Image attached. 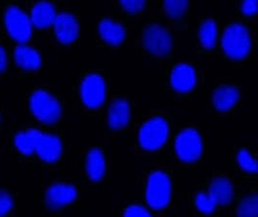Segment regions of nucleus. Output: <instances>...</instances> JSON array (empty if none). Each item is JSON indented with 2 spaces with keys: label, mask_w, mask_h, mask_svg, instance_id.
<instances>
[{
  "label": "nucleus",
  "mask_w": 258,
  "mask_h": 217,
  "mask_svg": "<svg viewBox=\"0 0 258 217\" xmlns=\"http://www.w3.org/2000/svg\"><path fill=\"white\" fill-rule=\"evenodd\" d=\"M222 46L228 57L236 60L246 57L251 46V40L247 29L238 23L231 24L223 32Z\"/></svg>",
  "instance_id": "1"
},
{
  "label": "nucleus",
  "mask_w": 258,
  "mask_h": 217,
  "mask_svg": "<svg viewBox=\"0 0 258 217\" xmlns=\"http://www.w3.org/2000/svg\"><path fill=\"white\" fill-rule=\"evenodd\" d=\"M29 105L31 112L36 118L45 124H53L60 118V103L48 92L44 90L34 92L30 98Z\"/></svg>",
  "instance_id": "2"
},
{
  "label": "nucleus",
  "mask_w": 258,
  "mask_h": 217,
  "mask_svg": "<svg viewBox=\"0 0 258 217\" xmlns=\"http://www.w3.org/2000/svg\"><path fill=\"white\" fill-rule=\"evenodd\" d=\"M171 196V183L164 172L157 171L149 176L146 187V201L154 209L167 206Z\"/></svg>",
  "instance_id": "3"
},
{
  "label": "nucleus",
  "mask_w": 258,
  "mask_h": 217,
  "mask_svg": "<svg viewBox=\"0 0 258 217\" xmlns=\"http://www.w3.org/2000/svg\"><path fill=\"white\" fill-rule=\"evenodd\" d=\"M7 32L14 41L24 44L32 35V23L30 18L17 6H10L4 17Z\"/></svg>",
  "instance_id": "4"
},
{
  "label": "nucleus",
  "mask_w": 258,
  "mask_h": 217,
  "mask_svg": "<svg viewBox=\"0 0 258 217\" xmlns=\"http://www.w3.org/2000/svg\"><path fill=\"white\" fill-rule=\"evenodd\" d=\"M168 136V125L161 117H155L141 126L139 140L141 147L148 151L161 148Z\"/></svg>",
  "instance_id": "5"
},
{
  "label": "nucleus",
  "mask_w": 258,
  "mask_h": 217,
  "mask_svg": "<svg viewBox=\"0 0 258 217\" xmlns=\"http://www.w3.org/2000/svg\"><path fill=\"white\" fill-rule=\"evenodd\" d=\"M28 132L32 137L34 152L41 160L49 163L58 160L62 153V143L59 137L43 133L35 128L28 129Z\"/></svg>",
  "instance_id": "6"
},
{
  "label": "nucleus",
  "mask_w": 258,
  "mask_h": 217,
  "mask_svg": "<svg viewBox=\"0 0 258 217\" xmlns=\"http://www.w3.org/2000/svg\"><path fill=\"white\" fill-rule=\"evenodd\" d=\"M175 150L180 160L191 162L199 160L202 153V140L194 128L182 130L175 141Z\"/></svg>",
  "instance_id": "7"
},
{
  "label": "nucleus",
  "mask_w": 258,
  "mask_h": 217,
  "mask_svg": "<svg viewBox=\"0 0 258 217\" xmlns=\"http://www.w3.org/2000/svg\"><path fill=\"white\" fill-rule=\"evenodd\" d=\"M145 48L156 56H165L169 53L172 41L166 29L158 24L148 26L143 34Z\"/></svg>",
  "instance_id": "8"
},
{
  "label": "nucleus",
  "mask_w": 258,
  "mask_h": 217,
  "mask_svg": "<svg viewBox=\"0 0 258 217\" xmlns=\"http://www.w3.org/2000/svg\"><path fill=\"white\" fill-rule=\"evenodd\" d=\"M83 103L91 108L100 106L106 99V83L99 75L92 74L87 76L81 86Z\"/></svg>",
  "instance_id": "9"
},
{
  "label": "nucleus",
  "mask_w": 258,
  "mask_h": 217,
  "mask_svg": "<svg viewBox=\"0 0 258 217\" xmlns=\"http://www.w3.org/2000/svg\"><path fill=\"white\" fill-rule=\"evenodd\" d=\"M77 197V189L67 183H55L47 189L46 203L52 209H58L72 203Z\"/></svg>",
  "instance_id": "10"
},
{
  "label": "nucleus",
  "mask_w": 258,
  "mask_h": 217,
  "mask_svg": "<svg viewBox=\"0 0 258 217\" xmlns=\"http://www.w3.org/2000/svg\"><path fill=\"white\" fill-rule=\"evenodd\" d=\"M55 35L63 44L74 42L79 35V23L76 18L69 13H60L56 15L54 23Z\"/></svg>",
  "instance_id": "11"
},
{
  "label": "nucleus",
  "mask_w": 258,
  "mask_h": 217,
  "mask_svg": "<svg viewBox=\"0 0 258 217\" xmlns=\"http://www.w3.org/2000/svg\"><path fill=\"white\" fill-rule=\"evenodd\" d=\"M196 71L188 64H179L173 69L170 77L171 86L178 92L190 91L196 85Z\"/></svg>",
  "instance_id": "12"
},
{
  "label": "nucleus",
  "mask_w": 258,
  "mask_h": 217,
  "mask_svg": "<svg viewBox=\"0 0 258 217\" xmlns=\"http://www.w3.org/2000/svg\"><path fill=\"white\" fill-rule=\"evenodd\" d=\"M56 15L54 6L51 3L40 1L32 8L29 18L33 26L43 29L53 24Z\"/></svg>",
  "instance_id": "13"
},
{
  "label": "nucleus",
  "mask_w": 258,
  "mask_h": 217,
  "mask_svg": "<svg viewBox=\"0 0 258 217\" xmlns=\"http://www.w3.org/2000/svg\"><path fill=\"white\" fill-rule=\"evenodd\" d=\"M14 58L18 66L28 70L38 69L42 63L40 53L33 47L25 46L24 44L16 47Z\"/></svg>",
  "instance_id": "14"
},
{
  "label": "nucleus",
  "mask_w": 258,
  "mask_h": 217,
  "mask_svg": "<svg viewBox=\"0 0 258 217\" xmlns=\"http://www.w3.org/2000/svg\"><path fill=\"white\" fill-rule=\"evenodd\" d=\"M217 206H224L231 202L233 198V186L229 180L225 178H217L212 182L208 192Z\"/></svg>",
  "instance_id": "15"
},
{
  "label": "nucleus",
  "mask_w": 258,
  "mask_h": 217,
  "mask_svg": "<svg viewBox=\"0 0 258 217\" xmlns=\"http://www.w3.org/2000/svg\"><path fill=\"white\" fill-rule=\"evenodd\" d=\"M130 105L125 100H116L108 109V125L113 129H119L128 124Z\"/></svg>",
  "instance_id": "16"
},
{
  "label": "nucleus",
  "mask_w": 258,
  "mask_h": 217,
  "mask_svg": "<svg viewBox=\"0 0 258 217\" xmlns=\"http://www.w3.org/2000/svg\"><path fill=\"white\" fill-rule=\"evenodd\" d=\"M99 33L107 44L117 46L124 41L126 31L120 23L106 19L99 24Z\"/></svg>",
  "instance_id": "17"
},
{
  "label": "nucleus",
  "mask_w": 258,
  "mask_h": 217,
  "mask_svg": "<svg viewBox=\"0 0 258 217\" xmlns=\"http://www.w3.org/2000/svg\"><path fill=\"white\" fill-rule=\"evenodd\" d=\"M86 172L88 177L94 181H100L106 172V160L101 150L92 149L86 159Z\"/></svg>",
  "instance_id": "18"
},
{
  "label": "nucleus",
  "mask_w": 258,
  "mask_h": 217,
  "mask_svg": "<svg viewBox=\"0 0 258 217\" xmlns=\"http://www.w3.org/2000/svg\"><path fill=\"white\" fill-rule=\"evenodd\" d=\"M239 91L232 86H223L218 88L213 96L215 107L220 111L229 110L238 102Z\"/></svg>",
  "instance_id": "19"
},
{
  "label": "nucleus",
  "mask_w": 258,
  "mask_h": 217,
  "mask_svg": "<svg viewBox=\"0 0 258 217\" xmlns=\"http://www.w3.org/2000/svg\"><path fill=\"white\" fill-rule=\"evenodd\" d=\"M201 45L207 49L213 48L217 42V25L214 21L207 20L201 24L200 29Z\"/></svg>",
  "instance_id": "20"
},
{
  "label": "nucleus",
  "mask_w": 258,
  "mask_h": 217,
  "mask_svg": "<svg viewBox=\"0 0 258 217\" xmlns=\"http://www.w3.org/2000/svg\"><path fill=\"white\" fill-rule=\"evenodd\" d=\"M237 214L240 217H256L258 215V196L251 195L245 198L238 206Z\"/></svg>",
  "instance_id": "21"
},
{
  "label": "nucleus",
  "mask_w": 258,
  "mask_h": 217,
  "mask_svg": "<svg viewBox=\"0 0 258 217\" xmlns=\"http://www.w3.org/2000/svg\"><path fill=\"white\" fill-rule=\"evenodd\" d=\"M188 2V0H164V10L170 18L178 19L187 10Z\"/></svg>",
  "instance_id": "22"
},
{
  "label": "nucleus",
  "mask_w": 258,
  "mask_h": 217,
  "mask_svg": "<svg viewBox=\"0 0 258 217\" xmlns=\"http://www.w3.org/2000/svg\"><path fill=\"white\" fill-rule=\"evenodd\" d=\"M15 145L18 150L24 154V155H31L34 153V147H33V141L30 133L27 131H22L19 132L15 136Z\"/></svg>",
  "instance_id": "23"
},
{
  "label": "nucleus",
  "mask_w": 258,
  "mask_h": 217,
  "mask_svg": "<svg viewBox=\"0 0 258 217\" xmlns=\"http://www.w3.org/2000/svg\"><path fill=\"white\" fill-rule=\"evenodd\" d=\"M237 160L243 170L248 173H257V161L254 160L246 150H241L238 153Z\"/></svg>",
  "instance_id": "24"
},
{
  "label": "nucleus",
  "mask_w": 258,
  "mask_h": 217,
  "mask_svg": "<svg viewBox=\"0 0 258 217\" xmlns=\"http://www.w3.org/2000/svg\"><path fill=\"white\" fill-rule=\"evenodd\" d=\"M196 206L201 212L205 214H210L214 212L217 204L209 193L200 192L196 198Z\"/></svg>",
  "instance_id": "25"
},
{
  "label": "nucleus",
  "mask_w": 258,
  "mask_h": 217,
  "mask_svg": "<svg viewBox=\"0 0 258 217\" xmlns=\"http://www.w3.org/2000/svg\"><path fill=\"white\" fill-rule=\"evenodd\" d=\"M13 206V200L11 196L6 191L0 189V216L8 213Z\"/></svg>",
  "instance_id": "26"
},
{
  "label": "nucleus",
  "mask_w": 258,
  "mask_h": 217,
  "mask_svg": "<svg viewBox=\"0 0 258 217\" xmlns=\"http://www.w3.org/2000/svg\"><path fill=\"white\" fill-rule=\"evenodd\" d=\"M124 216L126 217H150L151 213L143 206L139 205H133L126 208L124 212Z\"/></svg>",
  "instance_id": "27"
},
{
  "label": "nucleus",
  "mask_w": 258,
  "mask_h": 217,
  "mask_svg": "<svg viewBox=\"0 0 258 217\" xmlns=\"http://www.w3.org/2000/svg\"><path fill=\"white\" fill-rule=\"evenodd\" d=\"M122 7L129 13H138L143 9L145 0H120Z\"/></svg>",
  "instance_id": "28"
},
{
  "label": "nucleus",
  "mask_w": 258,
  "mask_h": 217,
  "mask_svg": "<svg viewBox=\"0 0 258 217\" xmlns=\"http://www.w3.org/2000/svg\"><path fill=\"white\" fill-rule=\"evenodd\" d=\"M258 10V0H244L242 4V12L247 15L251 16L255 14Z\"/></svg>",
  "instance_id": "29"
},
{
  "label": "nucleus",
  "mask_w": 258,
  "mask_h": 217,
  "mask_svg": "<svg viewBox=\"0 0 258 217\" xmlns=\"http://www.w3.org/2000/svg\"><path fill=\"white\" fill-rule=\"evenodd\" d=\"M6 66H7L6 52L4 48L0 46V73H2L4 69H6Z\"/></svg>",
  "instance_id": "30"
}]
</instances>
